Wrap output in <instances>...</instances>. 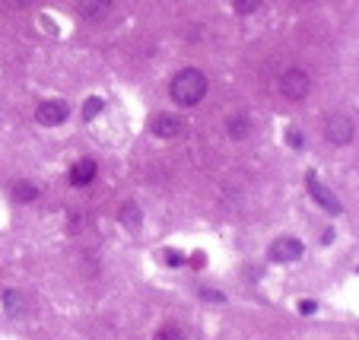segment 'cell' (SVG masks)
<instances>
[{
	"label": "cell",
	"instance_id": "cell-1",
	"mask_svg": "<svg viewBox=\"0 0 359 340\" xmlns=\"http://www.w3.org/2000/svg\"><path fill=\"white\" fill-rule=\"evenodd\" d=\"M169 93H172V102L175 105L194 109L203 95H207V76H203V70H197V67H184V70H178L175 80L169 83Z\"/></svg>",
	"mask_w": 359,
	"mask_h": 340
},
{
	"label": "cell",
	"instance_id": "cell-2",
	"mask_svg": "<svg viewBox=\"0 0 359 340\" xmlns=\"http://www.w3.org/2000/svg\"><path fill=\"white\" fill-rule=\"evenodd\" d=\"M280 93L290 99V102H302L305 95L312 93V76L305 74L302 67H290L280 74Z\"/></svg>",
	"mask_w": 359,
	"mask_h": 340
},
{
	"label": "cell",
	"instance_id": "cell-3",
	"mask_svg": "<svg viewBox=\"0 0 359 340\" xmlns=\"http://www.w3.org/2000/svg\"><path fill=\"white\" fill-rule=\"evenodd\" d=\"M267 258H271L273 264H292V261L302 258V242L292 236H280L277 242L267 248Z\"/></svg>",
	"mask_w": 359,
	"mask_h": 340
},
{
	"label": "cell",
	"instance_id": "cell-4",
	"mask_svg": "<svg viewBox=\"0 0 359 340\" xmlns=\"http://www.w3.org/2000/svg\"><path fill=\"white\" fill-rule=\"evenodd\" d=\"M325 137L334 143V147H344V143L353 140V121L344 115V111H334L325 121Z\"/></svg>",
	"mask_w": 359,
	"mask_h": 340
},
{
	"label": "cell",
	"instance_id": "cell-5",
	"mask_svg": "<svg viewBox=\"0 0 359 340\" xmlns=\"http://www.w3.org/2000/svg\"><path fill=\"white\" fill-rule=\"evenodd\" d=\"M70 115L67 102H61V99H48V102H41L39 109H35V121L41 124V128H57V124H64Z\"/></svg>",
	"mask_w": 359,
	"mask_h": 340
},
{
	"label": "cell",
	"instance_id": "cell-6",
	"mask_svg": "<svg viewBox=\"0 0 359 340\" xmlns=\"http://www.w3.org/2000/svg\"><path fill=\"white\" fill-rule=\"evenodd\" d=\"M153 134L159 137V140H175V137L184 134V121L178 115H156L153 118Z\"/></svg>",
	"mask_w": 359,
	"mask_h": 340
},
{
	"label": "cell",
	"instance_id": "cell-7",
	"mask_svg": "<svg viewBox=\"0 0 359 340\" xmlns=\"http://www.w3.org/2000/svg\"><path fill=\"white\" fill-rule=\"evenodd\" d=\"M309 191H312V198H315V200H318V204H321V207H325V210H327V213H340V210H344V207H340V200H337V198H334L331 191H327V188H325V184H321V182H318V175H315V172H309Z\"/></svg>",
	"mask_w": 359,
	"mask_h": 340
},
{
	"label": "cell",
	"instance_id": "cell-8",
	"mask_svg": "<svg viewBox=\"0 0 359 340\" xmlns=\"http://www.w3.org/2000/svg\"><path fill=\"white\" fill-rule=\"evenodd\" d=\"M95 175H99L95 159H80V163H74V169H70V184H74V188H86V184L95 182Z\"/></svg>",
	"mask_w": 359,
	"mask_h": 340
},
{
	"label": "cell",
	"instance_id": "cell-9",
	"mask_svg": "<svg viewBox=\"0 0 359 340\" xmlns=\"http://www.w3.org/2000/svg\"><path fill=\"white\" fill-rule=\"evenodd\" d=\"M76 13H80L83 20L99 22L111 13V0H76Z\"/></svg>",
	"mask_w": 359,
	"mask_h": 340
},
{
	"label": "cell",
	"instance_id": "cell-10",
	"mask_svg": "<svg viewBox=\"0 0 359 340\" xmlns=\"http://www.w3.org/2000/svg\"><path fill=\"white\" fill-rule=\"evenodd\" d=\"M226 134L232 137V140H245V137L251 134V121L245 111H236V115H229V121H226Z\"/></svg>",
	"mask_w": 359,
	"mask_h": 340
},
{
	"label": "cell",
	"instance_id": "cell-11",
	"mask_svg": "<svg viewBox=\"0 0 359 340\" xmlns=\"http://www.w3.org/2000/svg\"><path fill=\"white\" fill-rule=\"evenodd\" d=\"M13 198L20 200V204H32V200L39 198V188H35L32 182H16L13 184Z\"/></svg>",
	"mask_w": 359,
	"mask_h": 340
},
{
	"label": "cell",
	"instance_id": "cell-12",
	"mask_svg": "<svg viewBox=\"0 0 359 340\" xmlns=\"http://www.w3.org/2000/svg\"><path fill=\"white\" fill-rule=\"evenodd\" d=\"M4 308H7L10 315H22V312H26V299H22V293L7 290V293H4Z\"/></svg>",
	"mask_w": 359,
	"mask_h": 340
},
{
	"label": "cell",
	"instance_id": "cell-13",
	"mask_svg": "<svg viewBox=\"0 0 359 340\" xmlns=\"http://www.w3.org/2000/svg\"><path fill=\"white\" fill-rule=\"evenodd\" d=\"M118 219H121L124 226H128V229H137V226H140V210H137V204H124L121 207V213H118Z\"/></svg>",
	"mask_w": 359,
	"mask_h": 340
},
{
	"label": "cell",
	"instance_id": "cell-14",
	"mask_svg": "<svg viewBox=\"0 0 359 340\" xmlns=\"http://www.w3.org/2000/svg\"><path fill=\"white\" fill-rule=\"evenodd\" d=\"M232 10L238 16H251L255 10H261V0H232Z\"/></svg>",
	"mask_w": 359,
	"mask_h": 340
},
{
	"label": "cell",
	"instance_id": "cell-15",
	"mask_svg": "<svg viewBox=\"0 0 359 340\" xmlns=\"http://www.w3.org/2000/svg\"><path fill=\"white\" fill-rule=\"evenodd\" d=\"M156 340H188V334H184L178 325H165V327H159Z\"/></svg>",
	"mask_w": 359,
	"mask_h": 340
},
{
	"label": "cell",
	"instance_id": "cell-16",
	"mask_svg": "<svg viewBox=\"0 0 359 340\" xmlns=\"http://www.w3.org/2000/svg\"><path fill=\"white\" fill-rule=\"evenodd\" d=\"M102 109H105V102H102V99H86V105H83V115H86V121H93V118L99 115Z\"/></svg>",
	"mask_w": 359,
	"mask_h": 340
},
{
	"label": "cell",
	"instance_id": "cell-17",
	"mask_svg": "<svg viewBox=\"0 0 359 340\" xmlns=\"http://www.w3.org/2000/svg\"><path fill=\"white\" fill-rule=\"evenodd\" d=\"M201 296H203V299H210V302H223V299H226L223 293H213L210 286H203V290H201Z\"/></svg>",
	"mask_w": 359,
	"mask_h": 340
},
{
	"label": "cell",
	"instance_id": "cell-18",
	"mask_svg": "<svg viewBox=\"0 0 359 340\" xmlns=\"http://www.w3.org/2000/svg\"><path fill=\"white\" fill-rule=\"evenodd\" d=\"M165 264H169V267H182V254H178V252H165Z\"/></svg>",
	"mask_w": 359,
	"mask_h": 340
},
{
	"label": "cell",
	"instance_id": "cell-19",
	"mask_svg": "<svg viewBox=\"0 0 359 340\" xmlns=\"http://www.w3.org/2000/svg\"><path fill=\"white\" fill-rule=\"evenodd\" d=\"M286 137H290V147H296V150L302 147V134H299V130H290Z\"/></svg>",
	"mask_w": 359,
	"mask_h": 340
},
{
	"label": "cell",
	"instance_id": "cell-20",
	"mask_svg": "<svg viewBox=\"0 0 359 340\" xmlns=\"http://www.w3.org/2000/svg\"><path fill=\"white\" fill-rule=\"evenodd\" d=\"M10 7H29V4H35V0H7Z\"/></svg>",
	"mask_w": 359,
	"mask_h": 340
},
{
	"label": "cell",
	"instance_id": "cell-21",
	"mask_svg": "<svg viewBox=\"0 0 359 340\" xmlns=\"http://www.w3.org/2000/svg\"><path fill=\"white\" fill-rule=\"evenodd\" d=\"M315 312V302H302V315H312Z\"/></svg>",
	"mask_w": 359,
	"mask_h": 340
},
{
	"label": "cell",
	"instance_id": "cell-22",
	"mask_svg": "<svg viewBox=\"0 0 359 340\" xmlns=\"http://www.w3.org/2000/svg\"><path fill=\"white\" fill-rule=\"evenodd\" d=\"M299 4H312V0H299Z\"/></svg>",
	"mask_w": 359,
	"mask_h": 340
}]
</instances>
